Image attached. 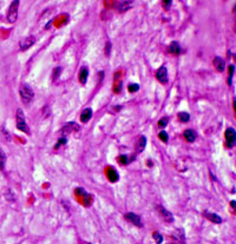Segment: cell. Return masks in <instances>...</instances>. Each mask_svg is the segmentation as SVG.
I'll return each mask as SVG.
<instances>
[{
  "instance_id": "obj_19",
  "label": "cell",
  "mask_w": 236,
  "mask_h": 244,
  "mask_svg": "<svg viewBox=\"0 0 236 244\" xmlns=\"http://www.w3.org/2000/svg\"><path fill=\"white\" fill-rule=\"evenodd\" d=\"M178 119H180L181 122L187 123L190 119V116H189V113H187V112H180V113H178Z\"/></svg>"
},
{
  "instance_id": "obj_2",
  "label": "cell",
  "mask_w": 236,
  "mask_h": 244,
  "mask_svg": "<svg viewBox=\"0 0 236 244\" xmlns=\"http://www.w3.org/2000/svg\"><path fill=\"white\" fill-rule=\"evenodd\" d=\"M17 128L30 134V128L26 124V119H25V116H24L21 109H18V111H17Z\"/></svg>"
},
{
  "instance_id": "obj_4",
  "label": "cell",
  "mask_w": 236,
  "mask_h": 244,
  "mask_svg": "<svg viewBox=\"0 0 236 244\" xmlns=\"http://www.w3.org/2000/svg\"><path fill=\"white\" fill-rule=\"evenodd\" d=\"M35 43V37L34 35H28L26 38H24L21 41H20V50L21 51H26L28 50L31 46H33V44Z\"/></svg>"
},
{
  "instance_id": "obj_6",
  "label": "cell",
  "mask_w": 236,
  "mask_h": 244,
  "mask_svg": "<svg viewBox=\"0 0 236 244\" xmlns=\"http://www.w3.org/2000/svg\"><path fill=\"white\" fill-rule=\"evenodd\" d=\"M156 78L158 79L159 83L162 84H165L168 82V70L165 66H162L157 70V73H156Z\"/></svg>"
},
{
  "instance_id": "obj_25",
  "label": "cell",
  "mask_w": 236,
  "mask_h": 244,
  "mask_svg": "<svg viewBox=\"0 0 236 244\" xmlns=\"http://www.w3.org/2000/svg\"><path fill=\"white\" fill-rule=\"evenodd\" d=\"M171 0H163V7L165 8V9H168L170 6H171Z\"/></svg>"
},
{
  "instance_id": "obj_20",
  "label": "cell",
  "mask_w": 236,
  "mask_h": 244,
  "mask_svg": "<svg viewBox=\"0 0 236 244\" xmlns=\"http://www.w3.org/2000/svg\"><path fill=\"white\" fill-rule=\"evenodd\" d=\"M127 90H129V92L133 93V92H136V91L139 90V86H138V84H130L129 87H127Z\"/></svg>"
},
{
  "instance_id": "obj_23",
  "label": "cell",
  "mask_w": 236,
  "mask_h": 244,
  "mask_svg": "<svg viewBox=\"0 0 236 244\" xmlns=\"http://www.w3.org/2000/svg\"><path fill=\"white\" fill-rule=\"evenodd\" d=\"M153 238H155V241H156L157 243H162V242H163V237L161 236L159 232H155V234H153Z\"/></svg>"
},
{
  "instance_id": "obj_5",
  "label": "cell",
  "mask_w": 236,
  "mask_h": 244,
  "mask_svg": "<svg viewBox=\"0 0 236 244\" xmlns=\"http://www.w3.org/2000/svg\"><path fill=\"white\" fill-rule=\"evenodd\" d=\"M226 139H227V145L229 147H233L235 145V140H236V133L235 130L233 127H229L227 128L226 131Z\"/></svg>"
},
{
  "instance_id": "obj_14",
  "label": "cell",
  "mask_w": 236,
  "mask_h": 244,
  "mask_svg": "<svg viewBox=\"0 0 236 244\" xmlns=\"http://www.w3.org/2000/svg\"><path fill=\"white\" fill-rule=\"evenodd\" d=\"M106 175H108V178H109L112 183H115V182L118 180V173L116 172V170H114L112 167H108V169H106Z\"/></svg>"
},
{
  "instance_id": "obj_10",
  "label": "cell",
  "mask_w": 236,
  "mask_h": 244,
  "mask_svg": "<svg viewBox=\"0 0 236 244\" xmlns=\"http://www.w3.org/2000/svg\"><path fill=\"white\" fill-rule=\"evenodd\" d=\"M145 145H146V137H145V136H140L139 139H138V141H137V145H136V150H137V152H142V151H144Z\"/></svg>"
},
{
  "instance_id": "obj_18",
  "label": "cell",
  "mask_w": 236,
  "mask_h": 244,
  "mask_svg": "<svg viewBox=\"0 0 236 244\" xmlns=\"http://www.w3.org/2000/svg\"><path fill=\"white\" fill-rule=\"evenodd\" d=\"M5 164H6V154L2 152V150L0 149V170L5 169Z\"/></svg>"
},
{
  "instance_id": "obj_9",
  "label": "cell",
  "mask_w": 236,
  "mask_h": 244,
  "mask_svg": "<svg viewBox=\"0 0 236 244\" xmlns=\"http://www.w3.org/2000/svg\"><path fill=\"white\" fill-rule=\"evenodd\" d=\"M213 63H214V66L216 67L217 71H220V72H223V71H224V69H226V64H224V60H223L222 58H220V57H215Z\"/></svg>"
},
{
  "instance_id": "obj_15",
  "label": "cell",
  "mask_w": 236,
  "mask_h": 244,
  "mask_svg": "<svg viewBox=\"0 0 236 244\" xmlns=\"http://www.w3.org/2000/svg\"><path fill=\"white\" fill-rule=\"evenodd\" d=\"M204 216L209 219V221H211L213 223H221L222 222V218L219 216V215H216V214H211V212H204Z\"/></svg>"
},
{
  "instance_id": "obj_1",
  "label": "cell",
  "mask_w": 236,
  "mask_h": 244,
  "mask_svg": "<svg viewBox=\"0 0 236 244\" xmlns=\"http://www.w3.org/2000/svg\"><path fill=\"white\" fill-rule=\"evenodd\" d=\"M19 93H20V98H21V100H22L25 104H30L31 100H32L33 97H34L33 90H32L31 86L27 85V84H22V85L20 86Z\"/></svg>"
},
{
  "instance_id": "obj_27",
  "label": "cell",
  "mask_w": 236,
  "mask_h": 244,
  "mask_svg": "<svg viewBox=\"0 0 236 244\" xmlns=\"http://www.w3.org/2000/svg\"><path fill=\"white\" fill-rule=\"evenodd\" d=\"M230 205H232V206H233V208H235V201H233V202H232V204H230Z\"/></svg>"
},
{
  "instance_id": "obj_22",
  "label": "cell",
  "mask_w": 236,
  "mask_h": 244,
  "mask_svg": "<svg viewBox=\"0 0 236 244\" xmlns=\"http://www.w3.org/2000/svg\"><path fill=\"white\" fill-rule=\"evenodd\" d=\"M118 160H119L120 164H127V162H129V157L125 156V154H123V156H120V157L118 158Z\"/></svg>"
},
{
  "instance_id": "obj_12",
  "label": "cell",
  "mask_w": 236,
  "mask_h": 244,
  "mask_svg": "<svg viewBox=\"0 0 236 244\" xmlns=\"http://www.w3.org/2000/svg\"><path fill=\"white\" fill-rule=\"evenodd\" d=\"M91 117H92V110H91V109H85V110L80 113V122L88 123L90 121Z\"/></svg>"
},
{
  "instance_id": "obj_3",
  "label": "cell",
  "mask_w": 236,
  "mask_h": 244,
  "mask_svg": "<svg viewBox=\"0 0 236 244\" xmlns=\"http://www.w3.org/2000/svg\"><path fill=\"white\" fill-rule=\"evenodd\" d=\"M18 8H19V0H14L12 1V4L9 5L8 12H7V19L9 22H14L18 18Z\"/></svg>"
},
{
  "instance_id": "obj_13",
  "label": "cell",
  "mask_w": 236,
  "mask_h": 244,
  "mask_svg": "<svg viewBox=\"0 0 236 244\" xmlns=\"http://www.w3.org/2000/svg\"><path fill=\"white\" fill-rule=\"evenodd\" d=\"M88 76H89V71H88V69H82L80 71H79V76H78V79H79V82H80V84L82 85H85L86 84V80H88Z\"/></svg>"
},
{
  "instance_id": "obj_21",
  "label": "cell",
  "mask_w": 236,
  "mask_h": 244,
  "mask_svg": "<svg viewBox=\"0 0 236 244\" xmlns=\"http://www.w3.org/2000/svg\"><path fill=\"white\" fill-rule=\"evenodd\" d=\"M158 137H159V139L161 140H163V141H168V139H169V137H168V133L165 132V131H162V132H159V134H158Z\"/></svg>"
},
{
  "instance_id": "obj_17",
  "label": "cell",
  "mask_w": 236,
  "mask_h": 244,
  "mask_svg": "<svg viewBox=\"0 0 236 244\" xmlns=\"http://www.w3.org/2000/svg\"><path fill=\"white\" fill-rule=\"evenodd\" d=\"M169 51H170L171 53H174V54H180V53H181V47H180L178 43H176V41L171 43L170 46H169Z\"/></svg>"
},
{
  "instance_id": "obj_7",
  "label": "cell",
  "mask_w": 236,
  "mask_h": 244,
  "mask_svg": "<svg viewBox=\"0 0 236 244\" xmlns=\"http://www.w3.org/2000/svg\"><path fill=\"white\" fill-rule=\"evenodd\" d=\"M125 218L127 219V221H130L132 224H135V225H137V227H142V222H140V218H139V216H137L136 214H132V212H129V214H126L125 215Z\"/></svg>"
},
{
  "instance_id": "obj_8",
  "label": "cell",
  "mask_w": 236,
  "mask_h": 244,
  "mask_svg": "<svg viewBox=\"0 0 236 244\" xmlns=\"http://www.w3.org/2000/svg\"><path fill=\"white\" fill-rule=\"evenodd\" d=\"M158 210H159V214H161V216L163 217V219H164L165 222H169V223H171V222L174 221L171 212H169L168 210H165V209H164L163 206H158Z\"/></svg>"
},
{
  "instance_id": "obj_26",
  "label": "cell",
  "mask_w": 236,
  "mask_h": 244,
  "mask_svg": "<svg viewBox=\"0 0 236 244\" xmlns=\"http://www.w3.org/2000/svg\"><path fill=\"white\" fill-rule=\"evenodd\" d=\"M106 46H108V48H106V54H109V53H110V46H111V45H110V43H108V44H106Z\"/></svg>"
},
{
  "instance_id": "obj_16",
  "label": "cell",
  "mask_w": 236,
  "mask_h": 244,
  "mask_svg": "<svg viewBox=\"0 0 236 244\" xmlns=\"http://www.w3.org/2000/svg\"><path fill=\"white\" fill-rule=\"evenodd\" d=\"M184 138H185L187 141H189V143L195 141V139H196V133H195V131H194V130H185V131H184Z\"/></svg>"
},
{
  "instance_id": "obj_11",
  "label": "cell",
  "mask_w": 236,
  "mask_h": 244,
  "mask_svg": "<svg viewBox=\"0 0 236 244\" xmlns=\"http://www.w3.org/2000/svg\"><path fill=\"white\" fill-rule=\"evenodd\" d=\"M132 0H123L120 4H119V6H118V9H119V12H125V11H127V9H130L131 7H132Z\"/></svg>"
},
{
  "instance_id": "obj_24",
  "label": "cell",
  "mask_w": 236,
  "mask_h": 244,
  "mask_svg": "<svg viewBox=\"0 0 236 244\" xmlns=\"http://www.w3.org/2000/svg\"><path fill=\"white\" fill-rule=\"evenodd\" d=\"M168 118H162L159 122H158V126L159 127H164V126H167V124H168Z\"/></svg>"
}]
</instances>
